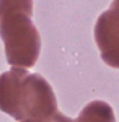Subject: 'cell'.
Wrapping results in <instances>:
<instances>
[{"label": "cell", "mask_w": 119, "mask_h": 122, "mask_svg": "<svg viewBox=\"0 0 119 122\" xmlns=\"http://www.w3.org/2000/svg\"><path fill=\"white\" fill-rule=\"evenodd\" d=\"M0 110L17 121L44 118L57 112V101L42 76L14 66L0 76Z\"/></svg>", "instance_id": "obj_1"}, {"label": "cell", "mask_w": 119, "mask_h": 122, "mask_svg": "<svg viewBox=\"0 0 119 122\" xmlns=\"http://www.w3.org/2000/svg\"><path fill=\"white\" fill-rule=\"evenodd\" d=\"M32 0H0V36L9 65L35 66L41 51V36L32 21Z\"/></svg>", "instance_id": "obj_2"}, {"label": "cell", "mask_w": 119, "mask_h": 122, "mask_svg": "<svg viewBox=\"0 0 119 122\" xmlns=\"http://www.w3.org/2000/svg\"><path fill=\"white\" fill-rule=\"evenodd\" d=\"M93 36L104 63L119 69V2H113L98 17Z\"/></svg>", "instance_id": "obj_3"}, {"label": "cell", "mask_w": 119, "mask_h": 122, "mask_svg": "<svg viewBox=\"0 0 119 122\" xmlns=\"http://www.w3.org/2000/svg\"><path fill=\"white\" fill-rule=\"evenodd\" d=\"M74 122H116V118L113 109L107 102L97 100L84 106Z\"/></svg>", "instance_id": "obj_4"}, {"label": "cell", "mask_w": 119, "mask_h": 122, "mask_svg": "<svg viewBox=\"0 0 119 122\" xmlns=\"http://www.w3.org/2000/svg\"><path fill=\"white\" fill-rule=\"evenodd\" d=\"M20 122H74L72 119H69L68 116H65L60 112L50 115V116H44V118H29V119H23Z\"/></svg>", "instance_id": "obj_5"}, {"label": "cell", "mask_w": 119, "mask_h": 122, "mask_svg": "<svg viewBox=\"0 0 119 122\" xmlns=\"http://www.w3.org/2000/svg\"><path fill=\"white\" fill-rule=\"evenodd\" d=\"M115 2H119V0H115Z\"/></svg>", "instance_id": "obj_6"}]
</instances>
